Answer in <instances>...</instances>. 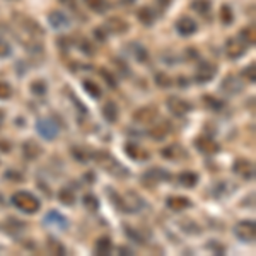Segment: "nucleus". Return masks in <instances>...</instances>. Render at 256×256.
Listing matches in <instances>:
<instances>
[{
  "label": "nucleus",
  "mask_w": 256,
  "mask_h": 256,
  "mask_svg": "<svg viewBox=\"0 0 256 256\" xmlns=\"http://www.w3.org/2000/svg\"><path fill=\"white\" fill-rule=\"evenodd\" d=\"M12 204L16 208L22 210L26 214H34L40 210V200L28 192H18L12 195Z\"/></svg>",
  "instance_id": "1"
},
{
  "label": "nucleus",
  "mask_w": 256,
  "mask_h": 256,
  "mask_svg": "<svg viewBox=\"0 0 256 256\" xmlns=\"http://www.w3.org/2000/svg\"><path fill=\"white\" fill-rule=\"evenodd\" d=\"M118 205L128 214H137L138 210L144 208V200H142V196L137 195L135 192H126L125 195L122 196Z\"/></svg>",
  "instance_id": "2"
},
{
  "label": "nucleus",
  "mask_w": 256,
  "mask_h": 256,
  "mask_svg": "<svg viewBox=\"0 0 256 256\" xmlns=\"http://www.w3.org/2000/svg\"><path fill=\"white\" fill-rule=\"evenodd\" d=\"M36 130L44 140H53L58 135V125L52 118H41L36 123Z\"/></svg>",
  "instance_id": "3"
},
{
  "label": "nucleus",
  "mask_w": 256,
  "mask_h": 256,
  "mask_svg": "<svg viewBox=\"0 0 256 256\" xmlns=\"http://www.w3.org/2000/svg\"><path fill=\"white\" fill-rule=\"evenodd\" d=\"M234 234H236L238 239L244 242H251L254 241L256 236V226L253 220H241L239 224L234 227Z\"/></svg>",
  "instance_id": "4"
},
{
  "label": "nucleus",
  "mask_w": 256,
  "mask_h": 256,
  "mask_svg": "<svg viewBox=\"0 0 256 256\" xmlns=\"http://www.w3.org/2000/svg\"><path fill=\"white\" fill-rule=\"evenodd\" d=\"M159 111L154 106H146V108H140L134 113V122L140 123V125H150V123L156 122Z\"/></svg>",
  "instance_id": "5"
},
{
  "label": "nucleus",
  "mask_w": 256,
  "mask_h": 256,
  "mask_svg": "<svg viewBox=\"0 0 256 256\" xmlns=\"http://www.w3.org/2000/svg\"><path fill=\"white\" fill-rule=\"evenodd\" d=\"M94 158H96L98 166H99V168H102V169H106V171L114 172L116 169H120V171H122V166H120L118 160L114 159L113 156L110 154V152H104V150L96 152V154H94Z\"/></svg>",
  "instance_id": "6"
},
{
  "label": "nucleus",
  "mask_w": 256,
  "mask_h": 256,
  "mask_svg": "<svg viewBox=\"0 0 256 256\" xmlns=\"http://www.w3.org/2000/svg\"><path fill=\"white\" fill-rule=\"evenodd\" d=\"M216 74H217L216 65L210 64V62H202V64H198V67H196L195 79L198 82H208L216 77Z\"/></svg>",
  "instance_id": "7"
},
{
  "label": "nucleus",
  "mask_w": 256,
  "mask_h": 256,
  "mask_svg": "<svg viewBox=\"0 0 256 256\" xmlns=\"http://www.w3.org/2000/svg\"><path fill=\"white\" fill-rule=\"evenodd\" d=\"M166 180H169V172L164 171V169H159V168L148 169V171H146V174L142 176V181L147 184L148 188L156 186L159 181H166Z\"/></svg>",
  "instance_id": "8"
},
{
  "label": "nucleus",
  "mask_w": 256,
  "mask_h": 256,
  "mask_svg": "<svg viewBox=\"0 0 256 256\" xmlns=\"http://www.w3.org/2000/svg\"><path fill=\"white\" fill-rule=\"evenodd\" d=\"M246 48L248 46L242 43L239 36H238V38H230L226 43V53H227V56H229V58H239L241 55H244Z\"/></svg>",
  "instance_id": "9"
},
{
  "label": "nucleus",
  "mask_w": 256,
  "mask_h": 256,
  "mask_svg": "<svg viewBox=\"0 0 256 256\" xmlns=\"http://www.w3.org/2000/svg\"><path fill=\"white\" fill-rule=\"evenodd\" d=\"M168 108L172 114H174V116H184V114L190 111V104L184 101V99L172 96V98L168 99Z\"/></svg>",
  "instance_id": "10"
},
{
  "label": "nucleus",
  "mask_w": 256,
  "mask_h": 256,
  "mask_svg": "<svg viewBox=\"0 0 256 256\" xmlns=\"http://www.w3.org/2000/svg\"><path fill=\"white\" fill-rule=\"evenodd\" d=\"M48 20H50V24H52V28H55V30H67V28L70 26L68 16L65 14V12H62V10L50 12Z\"/></svg>",
  "instance_id": "11"
},
{
  "label": "nucleus",
  "mask_w": 256,
  "mask_h": 256,
  "mask_svg": "<svg viewBox=\"0 0 256 256\" xmlns=\"http://www.w3.org/2000/svg\"><path fill=\"white\" fill-rule=\"evenodd\" d=\"M176 30L181 36H192L193 32H196L198 26L192 18H181L176 22Z\"/></svg>",
  "instance_id": "12"
},
{
  "label": "nucleus",
  "mask_w": 256,
  "mask_h": 256,
  "mask_svg": "<svg viewBox=\"0 0 256 256\" xmlns=\"http://www.w3.org/2000/svg\"><path fill=\"white\" fill-rule=\"evenodd\" d=\"M234 171H236L239 176L246 178V180H251V178L254 176L253 162H250V160H246V159H238L236 162H234Z\"/></svg>",
  "instance_id": "13"
},
{
  "label": "nucleus",
  "mask_w": 256,
  "mask_h": 256,
  "mask_svg": "<svg viewBox=\"0 0 256 256\" xmlns=\"http://www.w3.org/2000/svg\"><path fill=\"white\" fill-rule=\"evenodd\" d=\"M222 89L226 90L227 94H239L242 90V82L234 76H227L224 80H222Z\"/></svg>",
  "instance_id": "14"
},
{
  "label": "nucleus",
  "mask_w": 256,
  "mask_h": 256,
  "mask_svg": "<svg viewBox=\"0 0 256 256\" xmlns=\"http://www.w3.org/2000/svg\"><path fill=\"white\" fill-rule=\"evenodd\" d=\"M104 28H106V31H108V32H113V34H122V32H125L128 30V24L123 19L113 18V19L106 20Z\"/></svg>",
  "instance_id": "15"
},
{
  "label": "nucleus",
  "mask_w": 256,
  "mask_h": 256,
  "mask_svg": "<svg viewBox=\"0 0 256 256\" xmlns=\"http://www.w3.org/2000/svg\"><path fill=\"white\" fill-rule=\"evenodd\" d=\"M125 152H126V156H130L134 160H146L148 158L147 150H144V148L137 146V144H126Z\"/></svg>",
  "instance_id": "16"
},
{
  "label": "nucleus",
  "mask_w": 256,
  "mask_h": 256,
  "mask_svg": "<svg viewBox=\"0 0 256 256\" xmlns=\"http://www.w3.org/2000/svg\"><path fill=\"white\" fill-rule=\"evenodd\" d=\"M22 152H24V158L26 159L34 160L41 156V147L36 142H32V140H28V142H24V146H22Z\"/></svg>",
  "instance_id": "17"
},
{
  "label": "nucleus",
  "mask_w": 256,
  "mask_h": 256,
  "mask_svg": "<svg viewBox=\"0 0 256 256\" xmlns=\"http://www.w3.org/2000/svg\"><path fill=\"white\" fill-rule=\"evenodd\" d=\"M44 224H52L60 227V229H67V218L62 216V214L55 212V210H50L46 217H44Z\"/></svg>",
  "instance_id": "18"
},
{
  "label": "nucleus",
  "mask_w": 256,
  "mask_h": 256,
  "mask_svg": "<svg viewBox=\"0 0 256 256\" xmlns=\"http://www.w3.org/2000/svg\"><path fill=\"white\" fill-rule=\"evenodd\" d=\"M196 147H198V150H202L204 154H216V152L218 150V146L208 137H200V138H198L196 140Z\"/></svg>",
  "instance_id": "19"
},
{
  "label": "nucleus",
  "mask_w": 256,
  "mask_h": 256,
  "mask_svg": "<svg viewBox=\"0 0 256 256\" xmlns=\"http://www.w3.org/2000/svg\"><path fill=\"white\" fill-rule=\"evenodd\" d=\"M166 205L171 210H176V212H181V210L190 207V200L186 196H169L166 200Z\"/></svg>",
  "instance_id": "20"
},
{
  "label": "nucleus",
  "mask_w": 256,
  "mask_h": 256,
  "mask_svg": "<svg viewBox=\"0 0 256 256\" xmlns=\"http://www.w3.org/2000/svg\"><path fill=\"white\" fill-rule=\"evenodd\" d=\"M178 183L184 188H193L198 183V174L193 171H183L180 176H178Z\"/></svg>",
  "instance_id": "21"
},
{
  "label": "nucleus",
  "mask_w": 256,
  "mask_h": 256,
  "mask_svg": "<svg viewBox=\"0 0 256 256\" xmlns=\"http://www.w3.org/2000/svg\"><path fill=\"white\" fill-rule=\"evenodd\" d=\"M162 156L164 158H168V159H171V160H180L181 158H186V152L183 150L180 146H169L166 148H162Z\"/></svg>",
  "instance_id": "22"
},
{
  "label": "nucleus",
  "mask_w": 256,
  "mask_h": 256,
  "mask_svg": "<svg viewBox=\"0 0 256 256\" xmlns=\"http://www.w3.org/2000/svg\"><path fill=\"white\" fill-rule=\"evenodd\" d=\"M137 18L144 26H152L154 20H156V14L150 7H142V9L137 12Z\"/></svg>",
  "instance_id": "23"
},
{
  "label": "nucleus",
  "mask_w": 256,
  "mask_h": 256,
  "mask_svg": "<svg viewBox=\"0 0 256 256\" xmlns=\"http://www.w3.org/2000/svg\"><path fill=\"white\" fill-rule=\"evenodd\" d=\"M102 116L106 118V122L114 123L118 120V106L114 102H106L102 108Z\"/></svg>",
  "instance_id": "24"
},
{
  "label": "nucleus",
  "mask_w": 256,
  "mask_h": 256,
  "mask_svg": "<svg viewBox=\"0 0 256 256\" xmlns=\"http://www.w3.org/2000/svg\"><path fill=\"white\" fill-rule=\"evenodd\" d=\"M111 250H113V244H111V239L110 238H99L96 241V253L98 254H110Z\"/></svg>",
  "instance_id": "25"
},
{
  "label": "nucleus",
  "mask_w": 256,
  "mask_h": 256,
  "mask_svg": "<svg viewBox=\"0 0 256 256\" xmlns=\"http://www.w3.org/2000/svg\"><path fill=\"white\" fill-rule=\"evenodd\" d=\"M70 152H72V156L79 160V162H88L89 158H90V152L88 150V148H84L80 146H74L72 148H70Z\"/></svg>",
  "instance_id": "26"
},
{
  "label": "nucleus",
  "mask_w": 256,
  "mask_h": 256,
  "mask_svg": "<svg viewBox=\"0 0 256 256\" xmlns=\"http://www.w3.org/2000/svg\"><path fill=\"white\" fill-rule=\"evenodd\" d=\"M86 6L94 12H106L108 10V0H84Z\"/></svg>",
  "instance_id": "27"
},
{
  "label": "nucleus",
  "mask_w": 256,
  "mask_h": 256,
  "mask_svg": "<svg viewBox=\"0 0 256 256\" xmlns=\"http://www.w3.org/2000/svg\"><path fill=\"white\" fill-rule=\"evenodd\" d=\"M239 38H241V41L246 44V46H253L254 44V30L253 28H244V30L239 32Z\"/></svg>",
  "instance_id": "28"
},
{
  "label": "nucleus",
  "mask_w": 256,
  "mask_h": 256,
  "mask_svg": "<svg viewBox=\"0 0 256 256\" xmlns=\"http://www.w3.org/2000/svg\"><path fill=\"white\" fill-rule=\"evenodd\" d=\"M58 200L64 205H74L76 204V195L72 193V190L64 188V190H60V193H58Z\"/></svg>",
  "instance_id": "29"
},
{
  "label": "nucleus",
  "mask_w": 256,
  "mask_h": 256,
  "mask_svg": "<svg viewBox=\"0 0 256 256\" xmlns=\"http://www.w3.org/2000/svg\"><path fill=\"white\" fill-rule=\"evenodd\" d=\"M210 2L208 0H195L193 2V9H195L198 14H202V16H207L210 14Z\"/></svg>",
  "instance_id": "30"
},
{
  "label": "nucleus",
  "mask_w": 256,
  "mask_h": 256,
  "mask_svg": "<svg viewBox=\"0 0 256 256\" xmlns=\"http://www.w3.org/2000/svg\"><path fill=\"white\" fill-rule=\"evenodd\" d=\"M169 134V125H159V126H154L150 130V137L152 138H156V140H160V138H164L166 135Z\"/></svg>",
  "instance_id": "31"
},
{
  "label": "nucleus",
  "mask_w": 256,
  "mask_h": 256,
  "mask_svg": "<svg viewBox=\"0 0 256 256\" xmlns=\"http://www.w3.org/2000/svg\"><path fill=\"white\" fill-rule=\"evenodd\" d=\"M48 251L52 254H65L64 244H62V242H58V241H55L53 238L48 239Z\"/></svg>",
  "instance_id": "32"
},
{
  "label": "nucleus",
  "mask_w": 256,
  "mask_h": 256,
  "mask_svg": "<svg viewBox=\"0 0 256 256\" xmlns=\"http://www.w3.org/2000/svg\"><path fill=\"white\" fill-rule=\"evenodd\" d=\"M82 202H84V207L88 208L89 212H96L99 208V200L94 195H86Z\"/></svg>",
  "instance_id": "33"
},
{
  "label": "nucleus",
  "mask_w": 256,
  "mask_h": 256,
  "mask_svg": "<svg viewBox=\"0 0 256 256\" xmlns=\"http://www.w3.org/2000/svg\"><path fill=\"white\" fill-rule=\"evenodd\" d=\"M84 89L88 90V92L90 94L92 98H99L101 96V88L96 84V82H92V80H84Z\"/></svg>",
  "instance_id": "34"
},
{
  "label": "nucleus",
  "mask_w": 256,
  "mask_h": 256,
  "mask_svg": "<svg viewBox=\"0 0 256 256\" xmlns=\"http://www.w3.org/2000/svg\"><path fill=\"white\" fill-rule=\"evenodd\" d=\"M232 19H234V16H232V10H230V7L229 6H222L220 7V20L226 24V26H229V24H232Z\"/></svg>",
  "instance_id": "35"
},
{
  "label": "nucleus",
  "mask_w": 256,
  "mask_h": 256,
  "mask_svg": "<svg viewBox=\"0 0 256 256\" xmlns=\"http://www.w3.org/2000/svg\"><path fill=\"white\" fill-rule=\"evenodd\" d=\"M132 52H134V56L137 58L138 62H146L147 60V50L144 48V46H140V44H132Z\"/></svg>",
  "instance_id": "36"
},
{
  "label": "nucleus",
  "mask_w": 256,
  "mask_h": 256,
  "mask_svg": "<svg viewBox=\"0 0 256 256\" xmlns=\"http://www.w3.org/2000/svg\"><path fill=\"white\" fill-rule=\"evenodd\" d=\"M154 79H156V84H158L159 88H169V86L172 84L171 77H169L168 74H162V72H159Z\"/></svg>",
  "instance_id": "37"
},
{
  "label": "nucleus",
  "mask_w": 256,
  "mask_h": 256,
  "mask_svg": "<svg viewBox=\"0 0 256 256\" xmlns=\"http://www.w3.org/2000/svg\"><path fill=\"white\" fill-rule=\"evenodd\" d=\"M31 92L36 94V96H43V94H46V84H44L43 80H36L31 84Z\"/></svg>",
  "instance_id": "38"
},
{
  "label": "nucleus",
  "mask_w": 256,
  "mask_h": 256,
  "mask_svg": "<svg viewBox=\"0 0 256 256\" xmlns=\"http://www.w3.org/2000/svg\"><path fill=\"white\" fill-rule=\"evenodd\" d=\"M204 99H205V102H207V104H208L212 110L218 111V110L224 108V102H222L220 99H217V98H214V96H205Z\"/></svg>",
  "instance_id": "39"
},
{
  "label": "nucleus",
  "mask_w": 256,
  "mask_h": 256,
  "mask_svg": "<svg viewBox=\"0 0 256 256\" xmlns=\"http://www.w3.org/2000/svg\"><path fill=\"white\" fill-rule=\"evenodd\" d=\"M99 74H101V76H102V79H104L106 82H108V86H110V88H116V84H118V82H116V79H114V76L110 72V70L101 68V70H99Z\"/></svg>",
  "instance_id": "40"
},
{
  "label": "nucleus",
  "mask_w": 256,
  "mask_h": 256,
  "mask_svg": "<svg viewBox=\"0 0 256 256\" xmlns=\"http://www.w3.org/2000/svg\"><path fill=\"white\" fill-rule=\"evenodd\" d=\"M125 232H126L132 239H134L135 242H138V244H144V238L140 236L138 232H135V230L132 229V226H126V227H125Z\"/></svg>",
  "instance_id": "41"
},
{
  "label": "nucleus",
  "mask_w": 256,
  "mask_h": 256,
  "mask_svg": "<svg viewBox=\"0 0 256 256\" xmlns=\"http://www.w3.org/2000/svg\"><path fill=\"white\" fill-rule=\"evenodd\" d=\"M10 44L7 43V41H4V40H0V58H6V56H9L10 55Z\"/></svg>",
  "instance_id": "42"
},
{
  "label": "nucleus",
  "mask_w": 256,
  "mask_h": 256,
  "mask_svg": "<svg viewBox=\"0 0 256 256\" xmlns=\"http://www.w3.org/2000/svg\"><path fill=\"white\" fill-rule=\"evenodd\" d=\"M12 94V89L9 84H6V82H0V99H7L10 98Z\"/></svg>",
  "instance_id": "43"
},
{
  "label": "nucleus",
  "mask_w": 256,
  "mask_h": 256,
  "mask_svg": "<svg viewBox=\"0 0 256 256\" xmlns=\"http://www.w3.org/2000/svg\"><path fill=\"white\" fill-rule=\"evenodd\" d=\"M80 48H82V52L88 53V55H94V48L90 46V43H89L88 40H82L80 41Z\"/></svg>",
  "instance_id": "44"
},
{
  "label": "nucleus",
  "mask_w": 256,
  "mask_h": 256,
  "mask_svg": "<svg viewBox=\"0 0 256 256\" xmlns=\"http://www.w3.org/2000/svg\"><path fill=\"white\" fill-rule=\"evenodd\" d=\"M254 70H256V67H254V65H250V67H248V68H244V72H242V74H244V77H246V79H250L251 82H254Z\"/></svg>",
  "instance_id": "45"
},
{
  "label": "nucleus",
  "mask_w": 256,
  "mask_h": 256,
  "mask_svg": "<svg viewBox=\"0 0 256 256\" xmlns=\"http://www.w3.org/2000/svg\"><path fill=\"white\" fill-rule=\"evenodd\" d=\"M94 34H96V38L98 40H101V41H104L106 40V36H104V30H94Z\"/></svg>",
  "instance_id": "46"
},
{
  "label": "nucleus",
  "mask_w": 256,
  "mask_h": 256,
  "mask_svg": "<svg viewBox=\"0 0 256 256\" xmlns=\"http://www.w3.org/2000/svg\"><path fill=\"white\" fill-rule=\"evenodd\" d=\"M0 150H2V152H9L10 150L9 142H4V140H0Z\"/></svg>",
  "instance_id": "47"
},
{
  "label": "nucleus",
  "mask_w": 256,
  "mask_h": 256,
  "mask_svg": "<svg viewBox=\"0 0 256 256\" xmlns=\"http://www.w3.org/2000/svg\"><path fill=\"white\" fill-rule=\"evenodd\" d=\"M159 4H160L162 7H168L169 4H171V0H159Z\"/></svg>",
  "instance_id": "48"
},
{
  "label": "nucleus",
  "mask_w": 256,
  "mask_h": 256,
  "mask_svg": "<svg viewBox=\"0 0 256 256\" xmlns=\"http://www.w3.org/2000/svg\"><path fill=\"white\" fill-rule=\"evenodd\" d=\"M64 4H67V6H76V0H62Z\"/></svg>",
  "instance_id": "49"
},
{
  "label": "nucleus",
  "mask_w": 256,
  "mask_h": 256,
  "mask_svg": "<svg viewBox=\"0 0 256 256\" xmlns=\"http://www.w3.org/2000/svg\"><path fill=\"white\" fill-rule=\"evenodd\" d=\"M4 123V111H0V126H2Z\"/></svg>",
  "instance_id": "50"
}]
</instances>
